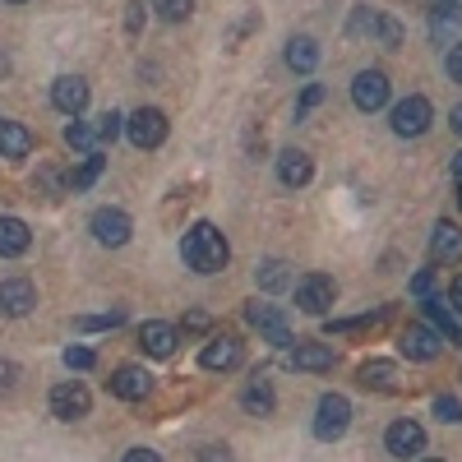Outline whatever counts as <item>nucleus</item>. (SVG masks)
<instances>
[{
  "instance_id": "obj_1",
  "label": "nucleus",
  "mask_w": 462,
  "mask_h": 462,
  "mask_svg": "<svg viewBox=\"0 0 462 462\" xmlns=\"http://www.w3.org/2000/svg\"><path fill=\"white\" fill-rule=\"evenodd\" d=\"M180 259H185V268H195V273H222L231 250H226L222 231L213 222H195L180 241Z\"/></svg>"
},
{
  "instance_id": "obj_2",
  "label": "nucleus",
  "mask_w": 462,
  "mask_h": 462,
  "mask_svg": "<svg viewBox=\"0 0 462 462\" xmlns=\"http://www.w3.org/2000/svg\"><path fill=\"white\" fill-rule=\"evenodd\" d=\"M430 121H435V106L420 97V93H411V97H402V102L393 106V134H402V139L426 134Z\"/></svg>"
},
{
  "instance_id": "obj_3",
  "label": "nucleus",
  "mask_w": 462,
  "mask_h": 462,
  "mask_svg": "<svg viewBox=\"0 0 462 462\" xmlns=\"http://www.w3.org/2000/svg\"><path fill=\"white\" fill-rule=\"evenodd\" d=\"M346 426H352V402H346L342 393H324L319 411H315V435L319 439H342Z\"/></svg>"
},
{
  "instance_id": "obj_4",
  "label": "nucleus",
  "mask_w": 462,
  "mask_h": 462,
  "mask_svg": "<svg viewBox=\"0 0 462 462\" xmlns=\"http://www.w3.org/2000/svg\"><path fill=\"white\" fill-rule=\"evenodd\" d=\"M337 300V287H333V278L328 273H310V278H300L296 282V305L305 315H328V305Z\"/></svg>"
},
{
  "instance_id": "obj_5",
  "label": "nucleus",
  "mask_w": 462,
  "mask_h": 462,
  "mask_svg": "<svg viewBox=\"0 0 462 462\" xmlns=\"http://www.w3.org/2000/svg\"><path fill=\"white\" fill-rule=\"evenodd\" d=\"M125 134H130L134 148H158L167 139V116L158 106H139L130 121H125Z\"/></svg>"
},
{
  "instance_id": "obj_6",
  "label": "nucleus",
  "mask_w": 462,
  "mask_h": 462,
  "mask_svg": "<svg viewBox=\"0 0 462 462\" xmlns=\"http://www.w3.org/2000/svg\"><path fill=\"white\" fill-rule=\"evenodd\" d=\"M88 411H93V393L84 389V383L65 379V383H56V389H51V416L56 420H79Z\"/></svg>"
},
{
  "instance_id": "obj_7",
  "label": "nucleus",
  "mask_w": 462,
  "mask_h": 462,
  "mask_svg": "<svg viewBox=\"0 0 462 462\" xmlns=\"http://www.w3.org/2000/svg\"><path fill=\"white\" fill-rule=\"evenodd\" d=\"M398 346H402L407 361H435L444 352V337L435 328H426V324H407L402 337H398Z\"/></svg>"
},
{
  "instance_id": "obj_8",
  "label": "nucleus",
  "mask_w": 462,
  "mask_h": 462,
  "mask_svg": "<svg viewBox=\"0 0 462 462\" xmlns=\"http://www.w3.org/2000/svg\"><path fill=\"white\" fill-rule=\"evenodd\" d=\"M352 102L361 111H379L383 102H389V74L383 69H361L352 79Z\"/></svg>"
},
{
  "instance_id": "obj_9",
  "label": "nucleus",
  "mask_w": 462,
  "mask_h": 462,
  "mask_svg": "<svg viewBox=\"0 0 462 462\" xmlns=\"http://www.w3.org/2000/svg\"><path fill=\"white\" fill-rule=\"evenodd\" d=\"M106 389H111L116 398H125V402H139V398L152 393V374H148L143 365H121V370L106 379Z\"/></svg>"
},
{
  "instance_id": "obj_10",
  "label": "nucleus",
  "mask_w": 462,
  "mask_h": 462,
  "mask_svg": "<svg viewBox=\"0 0 462 462\" xmlns=\"http://www.w3.org/2000/svg\"><path fill=\"white\" fill-rule=\"evenodd\" d=\"M51 102H56V111H65V116L79 121L84 106H88V84L79 79V74H60V79L51 84Z\"/></svg>"
},
{
  "instance_id": "obj_11",
  "label": "nucleus",
  "mask_w": 462,
  "mask_h": 462,
  "mask_svg": "<svg viewBox=\"0 0 462 462\" xmlns=\"http://www.w3.org/2000/svg\"><path fill=\"white\" fill-rule=\"evenodd\" d=\"M32 305H37V287L28 278H5V282H0V315L23 319Z\"/></svg>"
},
{
  "instance_id": "obj_12",
  "label": "nucleus",
  "mask_w": 462,
  "mask_h": 462,
  "mask_svg": "<svg viewBox=\"0 0 462 462\" xmlns=\"http://www.w3.org/2000/svg\"><path fill=\"white\" fill-rule=\"evenodd\" d=\"M88 226H93V236H97L102 245H125L130 231H134V226H130V213H121V208H97Z\"/></svg>"
},
{
  "instance_id": "obj_13",
  "label": "nucleus",
  "mask_w": 462,
  "mask_h": 462,
  "mask_svg": "<svg viewBox=\"0 0 462 462\" xmlns=\"http://www.w3.org/2000/svg\"><path fill=\"white\" fill-rule=\"evenodd\" d=\"M383 444H389L393 457H416L420 448H426V430H420L416 420H393L389 435H383Z\"/></svg>"
},
{
  "instance_id": "obj_14",
  "label": "nucleus",
  "mask_w": 462,
  "mask_h": 462,
  "mask_svg": "<svg viewBox=\"0 0 462 462\" xmlns=\"http://www.w3.org/2000/svg\"><path fill=\"white\" fill-rule=\"evenodd\" d=\"M241 356H245V352H241V337H213L204 352H199V365L217 374V370H236Z\"/></svg>"
},
{
  "instance_id": "obj_15",
  "label": "nucleus",
  "mask_w": 462,
  "mask_h": 462,
  "mask_svg": "<svg viewBox=\"0 0 462 462\" xmlns=\"http://www.w3.org/2000/svg\"><path fill=\"white\" fill-rule=\"evenodd\" d=\"M250 324L259 328V333H268V342H273V346H291V328H287V319H282V310H273V305H250Z\"/></svg>"
},
{
  "instance_id": "obj_16",
  "label": "nucleus",
  "mask_w": 462,
  "mask_h": 462,
  "mask_svg": "<svg viewBox=\"0 0 462 462\" xmlns=\"http://www.w3.org/2000/svg\"><path fill=\"white\" fill-rule=\"evenodd\" d=\"M430 259L435 263H462V226L457 222H439L430 231Z\"/></svg>"
},
{
  "instance_id": "obj_17",
  "label": "nucleus",
  "mask_w": 462,
  "mask_h": 462,
  "mask_svg": "<svg viewBox=\"0 0 462 462\" xmlns=\"http://www.w3.org/2000/svg\"><path fill=\"white\" fill-rule=\"evenodd\" d=\"M139 346H143L148 356L167 361V356H176V328H171V324H162V319H152V324H143V328H139Z\"/></svg>"
},
{
  "instance_id": "obj_18",
  "label": "nucleus",
  "mask_w": 462,
  "mask_h": 462,
  "mask_svg": "<svg viewBox=\"0 0 462 462\" xmlns=\"http://www.w3.org/2000/svg\"><path fill=\"white\" fill-rule=\"evenodd\" d=\"M28 245H32L28 222H23V217H0V254H5V259H19Z\"/></svg>"
},
{
  "instance_id": "obj_19",
  "label": "nucleus",
  "mask_w": 462,
  "mask_h": 462,
  "mask_svg": "<svg viewBox=\"0 0 462 462\" xmlns=\"http://www.w3.org/2000/svg\"><path fill=\"white\" fill-rule=\"evenodd\" d=\"M315 176V162L305 158V152H296V148H287L282 158H278V180L287 185V189H300L305 180Z\"/></svg>"
},
{
  "instance_id": "obj_20",
  "label": "nucleus",
  "mask_w": 462,
  "mask_h": 462,
  "mask_svg": "<svg viewBox=\"0 0 462 462\" xmlns=\"http://www.w3.org/2000/svg\"><path fill=\"white\" fill-rule=\"evenodd\" d=\"M241 407L250 411V416H273V407H278V398H273V383L268 379H250L245 389H241Z\"/></svg>"
},
{
  "instance_id": "obj_21",
  "label": "nucleus",
  "mask_w": 462,
  "mask_h": 462,
  "mask_svg": "<svg viewBox=\"0 0 462 462\" xmlns=\"http://www.w3.org/2000/svg\"><path fill=\"white\" fill-rule=\"evenodd\" d=\"M32 152V130L19 121H0V158H28Z\"/></svg>"
},
{
  "instance_id": "obj_22",
  "label": "nucleus",
  "mask_w": 462,
  "mask_h": 462,
  "mask_svg": "<svg viewBox=\"0 0 462 462\" xmlns=\"http://www.w3.org/2000/svg\"><path fill=\"white\" fill-rule=\"evenodd\" d=\"M291 365L296 370H333V346H324V342H300L296 352H291Z\"/></svg>"
},
{
  "instance_id": "obj_23",
  "label": "nucleus",
  "mask_w": 462,
  "mask_h": 462,
  "mask_svg": "<svg viewBox=\"0 0 462 462\" xmlns=\"http://www.w3.org/2000/svg\"><path fill=\"white\" fill-rule=\"evenodd\" d=\"M361 383L374 393H393L398 389V365L393 361H365L361 365Z\"/></svg>"
},
{
  "instance_id": "obj_24",
  "label": "nucleus",
  "mask_w": 462,
  "mask_h": 462,
  "mask_svg": "<svg viewBox=\"0 0 462 462\" xmlns=\"http://www.w3.org/2000/svg\"><path fill=\"white\" fill-rule=\"evenodd\" d=\"M287 65L296 74H310L319 65V47L310 42V37H291V42H287Z\"/></svg>"
},
{
  "instance_id": "obj_25",
  "label": "nucleus",
  "mask_w": 462,
  "mask_h": 462,
  "mask_svg": "<svg viewBox=\"0 0 462 462\" xmlns=\"http://www.w3.org/2000/svg\"><path fill=\"white\" fill-rule=\"evenodd\" d=\"M420 305H426V319L435 324V333H444V337H457V333H462L457 315L448 310V305H444L439 296H426V300H420Z\"/></svg>"
},
{
  "instance_id": "obj_26",
  "label": "nucleus",
  "mask_w": 462,
  "mask_h": 462,
  "mask_svg": "<svg viewBox=\"0 0 462 462\" xmlns=\"http://www.w3.org/2000/svg\"><path fill=\"white\" fill-rule=\"evenodd\" d=\"M254 278H259L263 291H282V287H287V263H282V259H268V263L254 268Z\"/></svg>"
},
{
  "instance_id": "obj_27",
  "label": "nucleus",
  "mask_w": 462,
  "mask_h": 462,
  "mask_svg": "<svg viewBox=\"0 0 462 462\" xmlns=\"http://www.w3.org/2000/svg\"><path fill=\"white\" fill-rule=\"evenodd\" d=\"M65 143H69V148H79V152H93V148H97V125L74 121V125L65 130Z\"/></svg>"
},
{
  "instance_id": "obj_28",
  "label": "nucleus",
  "mask_w": 462,
  "mask_h": 462,
  "mask_svg": "<svg viewBox=\"0 0 462 462\" xmlns=\"http://www.w3.org/2000/svg\"><path fill=\"white\" fill-rule=\"evenodd\" d=\"M97 176H102V158H97V152H88V158H84V167L69 176V185H74V189H88Z\"/></svg>"
},
{
  "instance_id": "obj_29",
  "label": "nucleus",
  "mask_w": 462,
  "mask_h": 462,
  "mask_svg": "<svg viewBox=\"0 0 462 462\" xmlns=\"http://www.w3.org/2000/svg\"><path fill=\"white\" fill-rule=\"evenodd\" d=\"M374 32H379L383 47H402V23H398V19H389V14L374 19Z\"/></svg>"
},
{
  "instance_id": "obj_30",
  "label": "nucleus",
  "mask_w": 462,
  "mask_h": 462,
  "mask_svg": "<svg viewBox=\"0 0 462 462\" xmlns=\"http://www.w3.org/2000/svg\"><path fill=\"white\" fill-rule=\"evenodd\" d=\"M125 130V116H116V111H106V116H97V143H111L116 134Z\"/></svg>"
},
{
  "instance_id": "obj_31",
  "label": "nucleus",
  "mask_w": 462,
  "mask_h": 462,
  "mask_svg": "<svg viewBox=\"0 0 462 462\" xmlns=\"http://www.w3.org/2000/svg\"><path fill=\"white\" fill-rule=\"evenodd\" d=\"M152 10H158V19H167V23H180L189 14V0H152Z\"/></svg>"
},
{
  "instance_id": "obj_32",
  "label": "nucleus",
  "mask_w": 462,
  "mask_h": 462,
  "mask_svg": "<svg viewBox=\"0 0 462 462\" xmlns=\"http://www.w3.org/2000/svg\"><path fill=\"white\" fill-rule=\"evenodd\" d=\"M121 319H125V310H111V315H84V319L74 324V328H84V333H97V328H116Z\"/></svg>"
},
{
  "instance_id": "obj_33",
  "label": "nucleus",
  "mask_w": 462,
  "mask_h": 462,
  "mask_svg": "<svg viewBox=\"0 0 462 462\" xmlns=\"http://www.w3.org/2000/svg\"><path fill=\"white\" fill-rule=\"evenodd\" d=\"M435 416H439V420H462L457 398H453V393H439V398H435Z\"/></svg>"
},
{
  "instance_id": "obj_34",
  "label": "nucleus",
  "mask_w": 462,
  "mask_h": 462,
  "mask_svg": "<svg viewBox=\"0 0 462 462\" xmlns=\"http://www.w3.org/2000/svg\"><path fill=\"white\" fill-rule=\"evenodd\" d=\"M93 361H97V356L88 352V346H69V352H65V365H69V370H93Z\"/></svg>"
},
{
  "instance_id": "obj_35",
  "label": "nucleus",
  "mask_w": 462,
  "mask_h": 462,
  "mask_svg": "<svg viewBox=\"0 0 462 462\" xmlns=\"http://www.w3.org/2000/svg\"><path fill=\"white\" fill-rule=\"evenodd\" d=\"M411 296H420V300L435 296V273H430V268H420V273L411 278Z\"/></svg>"
},
{
  "instance_id": "obj_36",
  "label": "nucleus",
  "mask_w": 462,
  "mask_h": 462,
  "mask_svg": "<svg viewBox=\"0 0 462 462\" xmlns=\"http://www.w3.org/2000/svg\"><path fill=\"white\" fill-rule=\"evenodd\" d=\"M319 102H324V88H319V84H310V88H305V97L296 102V121H300V116L310 111V106H319Z\"/></svg>"
},
{
  "instance_id": "obj_37",
  "label": "nucleus",
  "mask_w": 462,
  "mask_h": 462,
  "mask_svg": "<svg viewBox=\"0 0 462 462\" xmlns=\"http://www.w3.org/2000/svg\"><path fill=\"white\" fill-rule=\"evenodd\" d=\"M444 65H448V79H453V84H462V42H453V47H448V60H444Z\"/></svg>"
},
{
  "instance_id": "obj_38",
  "label": "nucleus",
  "mask_w": 462,
  "mask_h": 462,
  "mask_svg": "<svg viewBox=\"0 0 462 462\" xmlns=\"http://www.w3.org/2000/svg\"><path fill=\"white\" fill-rule=\"evenodd\" d=\"M199 462H231V448L226 444H204L199 448Z\"/></svg>"
},
{
  "instance_id": "obj_39",
  "label": "nucleus",
  "mask_w": 462,
  "mask_h": 462,
  "mask_svg": "<svg viewBox=\"0 0 462 462\" xmlns=\"http://www.w3.org/2000/svg\"><path fill=\"white\" fill-rule=\"evenodd\" d=\"M14 379H19V365L0 361V393H10V389H14Z\"/></svg>"
},
{
  "instance_id": "obj_40",
  "label": "nucleus",
  "mask_w": 462,
  "mask_h": 462,
  "mask_svg": "<svg viewBox=\"0 0 462 462\" xmlns=\"http://www.w3.org/2000/svg\"><path fill=\"white\" fill-rule=\"evenodd\" d=\"M125 462H162V457L152 453V448H130V453H125Z\"/></svg>"
},
{
  "instance_id": "obj_41",
  "label": "nucleus",
  "mask_w": 462,
  "mask_h": 462,
  "mask_svg": "<svg viewBox=\"0 0 462 462\" xmlns=\"http://www.w3.org/2000/svg\"><path fill=\"white\" fill-rule=\"evenodd\" d=\"M448 300H453V315H462V273L453 278V291H448Z\"/></svg>"
},
{
  "instance_id": "obj_42",
  "label": "nucleus",
  "mask_w": 462,
  "mask_h": 462,
  "mask_svg": "<svg viewBox=\"0 0 462 462\" xmlns=\"http://www.w3.org/2000/svg\"><path fill=\"white\" fill-rule=\"evenodd\" d=\"M448 125H453V130L462 134V106H453V116H448Z\"/></svg>"
},
{
  "instance_id": "obj_43",
  "label": "nucleus",
  "mask_w": 462,
  "mask_h": 462,
  "mask_svg": "<svg viewBox=\"0 0 462 462\" xmlns=\"http://www.w3.org/2000/svg\"><path fill=\"white\" fill-rule=\"evenodd\" d=\"M453 176H462V152H453Z\"/></svg>"
},
{
  "instance_id": "obj_44",
  "label": "nucleus",
  "mask_w": 462,
  "mask_h": 462,
  "mask_svg": "<svg viewBox=\"0 0 462 462\" xmlns=\"http://www.w3.org/2000/svg\"><path fill=\"white\" fill-rule=\"evenodd\" d=\"M0 74H10V60L5 56H0Z\"/></svg>"
},
{
  "instance_id": "obj_45",
  "label": "nucleus",
  "mask_w": 462,
  "mask_h": 462,
  "mask_svg": "<svg viewBox=\"0 0 462 462\" xmlns=\"http://www.w3.org/2000/svg\"><path fill=\"white\" fill-rule=\"evenodd\" d=\"M457 208H462V176H457Z\"/></svg>"
},
{
  "instance_id": "obj_46",
  "label": "nucleus",
  "mask_w": 462,
  "mask_h": 462,
  "mask_svg": "<svg viewBox=\"0 0 462 462\" xmlns=\"http://www.w3.org/2000/svg\"><path fill=\"white\" fill-rule=\"evenodd\" d=\"M426 462H444V457H426Z\"/></svg>"
},
{
  "instance_id": "obj_47",
  "label": "nucleus",
  "mask_w": 462,
  "mask_h": 462,
  "mask_svg": "<svg viewBox=\"0 0 462 462\" xmlns=\"http://www.w3.org/2000/svg\"><path fill=\"white\" fill-rule=\"evenodd\" d=\"M10 5H23V0H10Z\"/></svg>"
}]
</instances>
